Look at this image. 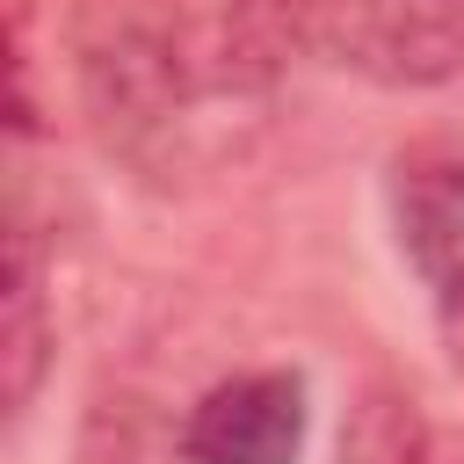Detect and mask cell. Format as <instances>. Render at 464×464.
Wrapping results in <instances>:
<instances>
[{"mask_svg": "<svg viewBox=\"0 0 464 464\" xmlns=\"http://www.w3.org/2000/svg\"><path fill=\"white\" fill-rule=\"evenodd\" d=\"M0 348H7V406L22 413V406L36 399L44 362H51L44 276H36V239H29V232H14V246H7V334H0Z\"/></svg>", "mask_w": 464, "mask_h": 464, "instance_id": "cell-5", "label": "cell"}, {"mask_svg": "<svg viewBox=\"0 0 464 464\" xmlns=\"http://www.w3.org/2000/svg\"><path fill=\"white\" fill-rule=\"evenodd\" d=\"M428 464H442V457H428Z\"/></svg>", "mask_w": 464, "mask_h": 464, "instance_id": "cell-8", "label": "cell"}, {"mask_svg": "<svg viewBox=\"0 0 464 464\" xmlns=\"http://www.w3.org/2000/svg\"><path fill=\"white\" fill-rule=\"evenodd\" d=\"M399 239L442 297L464 290V160H413L399 174Z\"/></svg>", "mask_w": 464, "mask_h": 464, "instance_id": "cell-4", "label": "cell"}, {"mask_svg": "<svg viewBox=\"0 0 464 464\" xmlns=\"http://www.w3.org/2000/svg\"><path fill=\"white\" fill-rule=\"evenodd\" d=\"M72 65L94 130L123 152L160 138L188 102V51L174 0H80Z\"/></svg>", "mask_w": 464, "mask_h": 464, "instance_id": "cell-1", "label": "cell"}, {"mask_svg": "<svg viewBox=\"0 0 464 464\" xmlns=\"http://www.w3.org/2000/svg\"><path fill=\"white\" fill-rule=\"evenodd\" d=\"M442 319H450V355H457V377H464V290L442 297Z\"/></svg>", "mask_w": 464, "mask_h": 464, "instance_id": "cell-7", "label": "cell"}, {"mask_svg": "<svg viewBox=\"0 0 464 464\" xmlns=\"http://www.w3.org/2000/svg\"><path fill=\"white\" fill-rule=\"evenodd\" d=\"M428 457L435 450H428L413 399L392 392V384L362 392V406L348 413V435H341V464H428Z\"/></svg>", "mask_w": 464, "mask_h": 464, "instance_id": "cell-6", "label": "cell"}, {"mask_svg": "<svg viewBox=\"0 0 464 464\" xmlns=\"http://www.w3.org/2000/svg\"><path fill=\"white\" fill-rule=\"evenodd\" d=\"M283 29L377 87H442L464 72V0H283Z\"/></svg>", "mask_w": 464, "mask_h": 464, "instance_id": "cell-2", "label": "cell"}, {"mask_svg": "<svg viewBox=\"0 0 464 464\" xmlns=\"http://www.w3.org/2000/svg\"><path fill=\"white\" fill-rule=\"evenodd\" d=\"M297 442H304V384L290 370L225 377L181 420L188 464H290Z\"/></svg>", "mask_w": 464, "mask_h": 464, "instance_id": "cell-3", "label": "cell"}]
</instances>
